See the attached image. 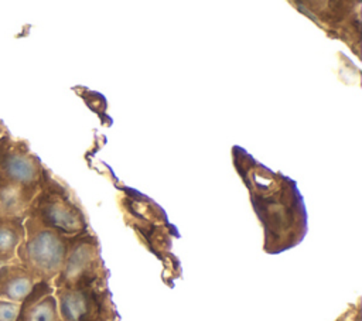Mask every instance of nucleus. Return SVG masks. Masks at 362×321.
Masks as SVG:
<instances>
[{
    "label": "nucleus",
    "instance_id": "f257e3e1",
    "mask_svg": "<svg viewBox=\"0 0 362 321\" xmlns=\"http://www.w3.org/2000/svg\"><path fill=\"white\" fill-rule=\"evenodd\" d=\"M232 151L263 226L264 250L276 255L298 245L307 232V212L296 182L259 164L240 147Z\"/></svg>",
    "mask_w": 362,
    "mask_h": 321
},
{
    "label": "nucleus",
    "instance_id": "f03ea898",
    "mask_svg": "<svg viewBox=\"0 0 362 321\" xmlns=\"http://www.w3.org/2000/svg\"><path fill=\"white\" fill-rule=\"evenodd\" d=\"M25 216L68 238L88 232L86 216L71 191L44 168L40 189L28 206Z\"/></svg>",
    "mask_w": 362,
    "mask_h": 321
},
{
    "label": "nucleus",
    "instance_id": "7ed1b4c3",
    "mask_svg": "<svg viewBox=\"0 0 362 321\" xmlns=\"http://www.w3.org/2000/svg\"><path fill=\"white\" fill-rule=\"evenodd\" d=\"M25 236L17 249V260L37 281L52 283L59 274L71 238L42 226L35 219L24 218Z\"/></svg>",
    "mask_w": 362,
    "mask_h": 321
},
{
    "label": "nucleus",
    "instance_id": "20e7f679",
    "mask_svg": "<svg viewBox=\"0 0 362 321\" xmlns=\"http://www.w3.org/2000/svg\"><path fill=\"white\" fill-rule=\"evenodd\" d=\"M103 262L99 255V245L89 232L71 238L66 257L59 274L51 283L58 287H89L105 283Z\"/></svg>",
    "mask_w": 362,
    "mask_h": 321
},
{
    "label": "nucleus",
    "instance_id": "39448f33",
    "mask_svg": "<svg viewBox=\"0 0 362 321\" xmlns=\"http://www.w3.org/2000/svg\"><path fill=\"white\" fill-rule=\"evenodd\" d=\"M44 165L37 154H34L27 141L11 137L7 129L0 136V175L6 180L28 185L40 187Z\"/></svg>",
    "mask_w": 362,
    "mask_h": 321
},
{
    "label": "nucleus",
    "instance_id": "423d86ee",
    "mask_svg": "<svg viewBox=\"0 0 362 321\" xmlns=\"http://www.w3.org/2000/svg\"><path fill=\"white\" fill-rule=\"evenodd\" d=\"M17 321H61L51 283L37 281L34 284L30 294L20 304Z\"/></svg>",
    "mask_w": 362,
    "mask_h": 321
},
{
    "label": "nucleus",
    "instance_id": "0eeeda50",
    "mask_svg": "<svg viewBox=\"0 0 362 321\" xmlns=\"http://www.w3.org/2000/svg\"><path fill=\"white\" fill-rule=\"evenodd\" d=\"M37 280L16 259L0 266V298L21 304L30 294Z\"/></svg>",
    "mask_w": 362,
    "mask_h": 321
},
{
    "label": "nucleus",
    "instance_id": "6e6552de",
    "mask_svg": "<svg viewBox=\"0 0 362 321\" xmlns=\"http://www.w3.org/2000/svg\"><path fill=\"white\" fill-rule=\"evenodd\" d=\"M38 189L40 187L16 184L0 175V215L25 218Z\"/></svg>",
    "mask_w": 362,
    "mask_h": 321
},
{
    "label": "nucleus",
    "instance_id": "1a4fd4ad",
    "mask_svg": "<svg viewBox=\"0 0 362 321\" xmlns=\"http://www.w3.org/2000/svg\"><path fill=\"white\" fill-rule=\"evenodd\" d=\"M24 218L0 215V266L17 259V249L24 240Z\"/></svg>",
    "mask_w": 362,
    "mask_h": 321
},
{
    "label": "nucleus",
    "instance_id": "9d476101",
    "mask_svg": "<svg viewBox=\"0 0 362 321\" xmlns=\"http://www.w3.org/2000/svg\"><path fill=\"white\" fill-rule=\"evenodd\" d=\"M20 304L0 298V321H17Z\"/></svg>",
    "mask_w": 362,
    "mask_h": 321
},
{
    "label": "nucleus",
    "instance_id": "9b49d317",
    "mask_svg": "<svg viewBox=\"0 0 362 321\" xmlns=\"http://www.w3.org/2000/svg\"><path fill=\"white\" fill-rule=\"evenodd\" d=\"M4 130H6V129H4V127H3V126H1V123H0V136H1V134H3V132H4Z\"/></svg>",
    "mask_w": 362,
    "mask_h": 321
},
{
    "label": "nucleus",
    "instance_id": "f8f14e48",
    "mask_svg": "<svg viewBox=\"0 0 362 321\" xmlns=\"http://www.w3.org/2000/svg\"><path fill=\"white\" fill-rule=\"evenodd\" d=\"M338 321H349V320H345V317H342V318H339ZM352 321V320H351Z\"/></svg>",
    "mask_w": 362,
    "mask_h": 321
}]
</instances>
